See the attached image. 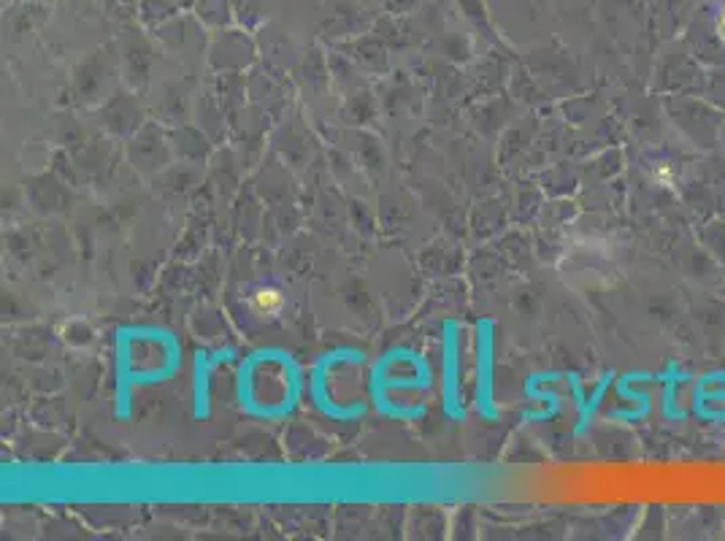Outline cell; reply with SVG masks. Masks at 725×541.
<instances>
[{"label": "cell", "instance_id": "cell-3", "mask_svg": "<svg viewBox=\"0 0 725 541\" xmlns=\"http://www.w3.org/2000/svg\"><path fill=\"white\" fill-rule=\"evenodd\" d=\"M717 33H720V38L725 41V8L720 11V16H717Z\"/></svg>", "mask_w": 725, "mask_h": 541}, {"label": "cell", "instance_id": "cell-1", "mask_svg": "<svg viewBox=\"0 0 725 541\" xmlns=\"http://www.w3.org/2000/svg\"><path fill=\"white\" fill-rule=\"evenodd\" d=\"M249 306L255 314L260 317H273V314H279L282 306H285V298L279 290H273V287H263V290H257L252 295V301H249Z\"/></svg>", "mask_w": 725, "mask_h": 541}, {"label": "cell", "instance_id": "cell-2", "mask_svg": "<svg viewBox=\"0 0 725 541\" xmlns=\"http://www.w3.org/2000/svg\"><path fill=\"white\" fill-rule=\"evenodd\" d=\"M655 179H658L661 185H671V179H674V170H671V165H668V163H661V165L655 168Z\"/></svg>", "mask_w": 725, "mask_h": 541}]
</instances>
